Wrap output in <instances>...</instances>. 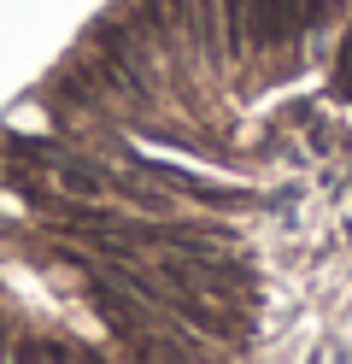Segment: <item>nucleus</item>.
<instances>
[{
	"label": "nucleus",
	"instance_id": "1",
	"mask_svg": "<svg viewBox=\"0 0 352 364\" xmlns=\"http://www.w3.org/2000/svg\"><path fill=\"white\" fill-rule=\"evenodd\" d=\"M30 159H36V171L53 182L65 200H77V206H100V200L112 194V176H106L100 165H88V159H77V153H59V147H30Z\"/></svg>",
	"mask_w": 352,
	"mask_h": 364
}]
</instances>
